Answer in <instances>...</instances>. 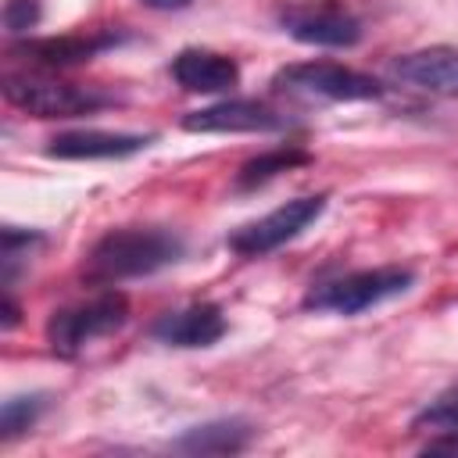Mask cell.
<instances>
[{
  "label": "cell",
  "mask_w": 458,
  "mask_h": 458,
  "mask_svg": "<svg viewBox=\"0 0 458 458\" xmlns=\"http://www.w3.org/2000/svg\"><path fill=\"white\" fill-rule=\"evenodd\" d=\"M182 240L157 225H125L100 236L86 258V279L97 286H111L122 279L150 276L172 261H179Z\"/></svg>",
  "instance_id": "cell-1"
},
{
  "label": "cell",
  "mask_w": 458,
  "mask_h": 458,
  "mask_svg": "<svg viewBox=\"0 0 458 458\" xmlns=\"http://www.w3.org/2000/svg\"><path fill=\"white\" fill-rule=\"evenodd\" d=\"M129 318V301L118 290H104L89 301L68 304L61 311H54L47 318V344L54 347V354L61 358H75L79 351H86L93 340L111 336L114 329H122Z\"/></svg>",
  "instance_id": "cell-2"
},
{
  "label": "cell",
  "mask_w": 458,
  "mask_h": 458,
  "mask_svg": "<svg viewBox=\"0 0 458 458\" xmlns=\"http://www.w3.org/2000/svg\"><path fill=\"white\" fill-rule=\"evenodd\" d=\"M4 97L36 114V118H75V114H89L100 111L107 104H114L111 93H104L100 86H79V82H64L54 75H36V72H18L4 79Z\"/></svg>",
  "instance_id": "cell-3"
},
{
  "label": "cell",
  "mask_w": 458,
  "mask_h": 458,
  "mask_svg": "<svg viewBox=\"0 0 458 458\" xmlns=\"http://www.w3.org/2000/svg\"><path fill=\"white\" fill-rule=\"evenodd\" d=\"M411 283H415V272L401 268V265L361 268V272H351V276L315 286L304 304L315 311H333V315H361L390 297H401Z\"/></svg>",
  "instance_id": "cell-4"
},
{
  "label": "cell",
  "mask_w": 458,
  "mask_h": 458,
  "mask_svg": "<svg viewBox=\"0 0 458 458\" xmlns=\"http://www.w3.org/2000/svg\"><path fill=\"white\" fill-rule=\"evenodd\" d=\"M272 86L279 93L290 97H304V100H376L383 97V86L347 64L336 61H301V64H286L283 72H276Z\"/></svg>",
  "instance_id": "cell-5"
},
{
  "label": "cell",
  "mask_w": 458,
  "mask_h": 458,
  "mask_svg": "<svg viewBox=\"0 0 458 458\" xmlns=\"http://www.w3.org/2000/svg\"><path fill=\"white\" fill-rule=\"evenodd\" d=\"M326 211V193H308V197H293L286 200L283 208L240 225L233 236H229V247L243 258H261L290 240H297L318 215Z\"/></svg>",
  "instance_id": "cell-6"
},
{
  "label": "cell",
  "mask_w": 458,
  "mask_h": 458,
  "mask_svg": "<svg viewBox=\"0 0 458 458\" xmlns=\"http://www.w3.org/2000/svg\"><path fill=\"white\" fill-rule=\"evenodd\" d=\"M283 32L308 47H354L361 39V21L336 0H301L279 11Z\"/></svg>",
  "instance_id": "cell-7"
},
{
  "label": "cell",
  "mask_w": 458,
  "mask_h": 458,
  "mask_svg": "<svg viewBox=\"0 0 458 458\" xmlns=\"http://www.w3.org/2000/svg\"><path fill=\"white\" fill-rule=\"evenodd\" d=\"M390 72H394V79H401L411 89L437 93V97H458V47H451V43L408 50V54L394 57Z\"/></svg>",
  "instance_id": "cell-8"
},
{
  "label": "cell",
  "mask_w": 458,
  "mask_h": 458,
  "mask_svg": "<svg viewBox=\"0 0 458 458\" xmlns=\"http://www.w3.org/2000/svg\"><path fill=\"white\" fill-rule=\"evenodd\" d=\"M286 125V114L261 100H218L211 107L190 111L182 118V129L190 132H276Z\"/></svg>",
  "instance_id": "cell-9"
},
{
  "label": "cell",
  "mask_w": 458,
  "mask_h": 458,
  "mask_svg": "<svg viewBox=\"0 0 458 458\" xmlns=\"http://www.w3.org/2000/svg\"><path fill=\"white\" fill-rule=\"evenodd\" d=\"M154 136L143 132H107V129H79V132H61L50 140L47 154L61 161H111V157H129L150 147Z\"/></svg>",
  "instance_id": "cell-10"
},
{
  "label": "cell",
  "mask_w": 458,
  "mask_h": 458,
  "mask_svg": "<svg viewBox=\"0 0 458 458\" xmlns=\"http://www.w3.org/2000/svg\"><path fill=\"white\" fill-rule=\"evenodd\" d=\"M172 79L186 93H229L240 82V64L229 54L186 47L172 61Z\"/></svg>",
  "instance_id": "cell-11"
},
{
  "label": "cell",
  "mask_w": 458,
  "mask_h": 458,
  "mask_svg": "<svg viewBox=\"0 0 458 458\" xmlns=\"http://www.w3.org/2000/svg\"><path fill=\"white\" fill-rule=\"evenodd\" d=\"M222 333H225V315L211 301L172 311L154 326V336L172 347H211L215 340H222Z\"/></svg>",
  "instance_id": "cell-12"
},
{
  "label": "cell",
  "mask_w": 458,
  "mask_h": 458,
  "mask_svg": "<svg viewBox=\"0 0 458 458\" xmlns=\"http://www.w3.org/2000/svg\"><path fill=\"white\" fill-rule=\"evenodd\" d=\"M114 43H118L114 32H72V36L32 39V43H25V54L47 68H64V64H82Z\"/></svg>",
  "instance_id": "cell-13"
},
{
  "label": "cell",
  "mask_w": 458,
  "mask_h": 458,
  "mask_svg": "<svg viewBox=\"0 0 458 458\" xmlns=\"http://www.w3.org/2000/svg\"><path fill=\"white\" fill-rule=\"evenodd\" d=\"M254 437V426L243 419H215L204 426L186 429L175 440V451L186 454H240Z\"/></svg>",
  "instance_id": "cell-14"
},
{
  "label": "cell",
  "mask_w": 458,
  "mask_h": 458,
  "mask_svg": "<svg viewBox=\"0 0 458 458\" xmlns=\"http://www.w3.org/2000/svg\"><path fill=\"white\" fill-rule=\"evenodd\" d=\"M304 161H308V154L297 150V147H279V150L258 154L254 161H247V165L240 168L236 186H240V190H254V186H261V182L276 179L279 172H290L293 165H304Z\"/></svg>",
  "instance_id": "cell-15"
},
{
  "label": "cell",
  "mask_w": 458,
  "mask_h": 458,
  "mask_svg": "<svg viewBox=\"0 0 458 458\" xmlns=\"http://www.w3.org/2000/svg\"><path fill=\"white\" fill-rule=\"evenodd\" d=\"M43 411V397L32 394V397H11L4 401V415H0V437L4 440H14L18 433H25Z\"/></svg>",
  "instance_id": "cell-16"
},
{
  "label": "cell",
  "mask_w": 458,
  "mask_h": 458,
  "mask_svg": "<svg viewBox=\"0 0 458 458\" xmlns=\"http://www.w3.org/2000/svg\"><path fill=\"white\" fill-rule=\"evenodd\" d=\"M415 429H437V433L458 429V386L447 390V394H440L437 401H429L415 415Z\"/></svg>",
  "instance_id": "cell-17"
},
{
  "label": "cell",
  "mask_w": 458,
  "mask_h": 458,
  "mask_svg": "<svg viewBox=\"0 0 458 458\" xmlns=\"http://www.w3.org/2000/svg\"><path fill=\"white\" fill-rule=\"evenodd\" d=\"M39 14H43L39 0H4V25H7V32H29V29H36Z\"/></svg>",
  "instance_id": "cell-18"
},
{
  "label": "cell",
  "mask_w": 458,
  "mask_h": 458,
  "mask_svg": "<svg viewBox=\"0 0 458 458\" xmlns=\"http://www.w3.org/2000/svg\"><path fill=\"white\" fill-rule=\"evenodd\" d=\"M426 451H458V429L440 433L437 440H429V444H426Z\"/></svg>",
  "instance_id": "cell-19"
},
{
  "label": "cell",
  "mask_w": 458,
  "mask_h": 458,
  "mask_svg": "<svg viewBox=\"0 0 458 458\" xmlns=\"http://www.w3.org/2000/svg\"><path fill=\"white\" fill-rule=\"evenodd\" d=\"M140 4H147L154 11H175V7H186L190 0H140Z\"/></svg>",
  "instance_id": "cell-20"
}]
</instances>
